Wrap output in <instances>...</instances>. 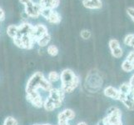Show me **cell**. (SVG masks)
<instances>
[{
  "label": "cell",
  "instance_id": "1",
  "mask_svg": "<svg viewBox=\"0 0 134 125\" xmlns=\"http://www.w3.org/2000/svg\"><path fill=\"white\" fill-rule=\"evenodd\" d=\"M43 89L46 92H49L53 89L52 83H51L48 78H46L43 73L36 72L32 75L29 81L27 82L25 91L26 95H33L38 94V89Z\"/></svg>",
  "mask_w": 134,
  "mask_h": 125
},
{
  "label": "cell",
  "instance_id": "2",
  "mask_svg": "<svg viewBox=\"0 0 134 125\" xmlns=\"http://www.w3.org/2000/svg\"><path fill=\"white\" fill-rule=\"evenodd\" d=\"M65 93L62 89H53L48 92V97L43 101V108L52 112L62 106Z\"/></svg>",
  "mask_w": 134,
  "mask_h": 125
},
{
  "label": "cell",
  "instance_id": "3",
  "mask_svg": "<svg viewBox=\"0 0 134 125\" xmlns=\"http://www.w3.org/2000/svg\"><path fill=\"white\" fill-rule=\"evenodd\" d=\"M60 79L62 83L61 89L64 91V93H70L74 91L76 88L79 83V78L75 74L74 72H72L71 69L66 68L63 70L60 74Z\"/></svg>",
  "mask_w": 134,
  "mask_h": 125
},
{
  "label": "cell",
  "instance_id": "4",
  "mask_svg": "<svg viewBox=\"0 0 134 125\" xmlns=\"http://www.w3.org/2000/svg\"><path fill=\"white\" fill-rule=\"evenodd\" d=\"M102 122L104 125H122L121 110L117 107H111L108 109L107 116Z\"/></svg>",
  "mask_w": 134,
  "mask_h": 125
},
{
  "label": "cell",
  "instance_id": "5",
  "mask_svg": "<svg viewBox=\"0 0 134 125\" xmlns=\"http://www.w3.org/2000/svg\"><path fill=\"white\" fill-rule=\"evenodd\" d=\"M25 7V13L26 14L33 18H38L41 15V11H42V8H41L39 3H34L33 0L27 3Z\"/></svg>",
  "mask_w": 134,
  "mask_h": 125
},
{
  "label": "cell",
  "instance_id": "6",
  "mask_svg": "<svg viewBox=\"0 0 134 125\" xmlns=\"http://www.w3.org/2000/svg\"><path fill=\"white\" fill-rule=\"evenodd\" d=\"M48 34V28L44 24H38L34 25V31H33V33H32V36H33L34 39L37 43L38 40H39L42 37H43L44 35Z\"/></svg>",
  "mask_w": 134,
  "mask_h": 125
},
{
  "label": "cell",
  "instance_id": "7",
  "mask_svg": "<svg viewBox=\"0 0 134 125\" xmlns=\"http://www.w3.org/2000/svg\"><path fill=\"white\" fill-rule=\"evenodd\" d=\"M104 94H105V96H107L112 99L120 100L121 93H120L119 89H117L116 88L112 87V86H108L104 89Z\"/></svg>",
  "mask_w": 134,
  "mask_h": 125
},
{
  "label": "cell",
  "instance_id": "8",
  "mask_svg": "<svg viewBox=\"0 0 134 125\" xmlns=\"http://www.w3.org/2000/svg\"><path fill=\"white\" fill-rule=\"evenodd\" d=\"M38 3L42 8H48L54 10V8L58 7L60 0H39Z\"/></svg>",
  "mask_w": 134,
  "mask_h": 125
},
{
  "label": "cell",
  "instance_id": "9",
  "mask_svg": "<svg viewBox=\"0 0 134 125\" xmlns=\"http://www.w3.org/2000/svg\"><path fill=\"white\" fill-rule=\"evenodd\" d=\"M82 4L88 9H99L103 6L101 0H82Z\"/></svg>",
  "mask_w": 134,
  "mask_h": 125
},
{
  "label": "cell",
  "instance_id": "10",
  "mask_svg": "<svg viewBox=\"0 0 134 125\" xmlns=\"http://www.w3.org/2000/svg\"><path fill=\"white\" fill-rule=\"evenodd\" d=\"M46 20L48 22H49L50 24H58L62 20L61 15L57 11L53 10L51 12V13L49 14V16L46 18Z\"/></svg>",
  "mask_w": 134,
  "mask_h": 125
},
{
  "label": "cell",
  "instance_id": "11",
  "mask_svg": "<svg viewBox=\"0 0 134 125\" xmlns=\"http://www.w3.org/2000/svg\"><path fill=\"white\" fill-rule=\"evenodd\" d=\"M18 31V25L11 24L7 28V34L9 38H11L12 39L17 36Z\"/></svg>",
  "mask_w": 134,
  "mask_h": 125
},
{
  "label": "cell",
  "instance_id": "12",
  "mask_svg": "<svg viewBox=\"0 0 134 125\" xmlns=\"http://www.w3.org/2000/svg\"><path fill=\"white\" fill-rule=\"evenodd\" d=\"M50 41H51V36L49 34H46L44 35L43 37H42L39 40H38V42H37V44H38L39 47H46V46H48V44L50 43Z\"/></svg>",
  "mask_w": 134,
  "mask_h": 125
},
{
  "label": "cell",
  "instance_id": "13",
  "mask_svg": "<svg viewBox=\"0 0 134 125\" xmlns=\"http://www.w3.org/2000/svg\"><path fill=\"white\" fill-rule=\"evenodd\" d=\"M119 91L122 95H127L132 92V88L129 83H124L120 86Z\"/></svg>",
  "mask_w": 134,
  "mask_h": 125
},
{
  "label": "cell",
  "instance_id": "14",
  "mask_svg": "<svg viewBox=\"0 0 134 125\" xmlns=\"http://www.w3.org/2000/svg\"><path fill=\"white\" fill-rule=\"evenodd\" d=\"M60 79V74L58 73L55 72V71H51L48 75V80L52 83H55Z\"/></svg>",
  "mask_w": 134,
  "mask_h": 125
},
{
  "label": "cell",
  "instance_id": "15",
  "mask_svg": "<svg viewBox=\"0 0 134 125\" xmlns=\"http://www.w3.org/2000/svg\"><path fill=\"white\" fill-rule=\"evenodd\" d=\"M3 125H18V121L14 117L8 116L4 118Z\"/></svg>",
  "mask_w": 134,
  "mask_h": 125
},
{
  "label": "cell",
  "instance_id": "16",
  "mask_svg": "<svg viewBox=\"0 0 134 125\" xmlns=\"http://www.w3.org/2000/svg\"><path fill=\"white\" fill-rule=\"evenodd\" d=\"M124 44L134 48V34H129L124 38Z\"/></svg>",
  "mask_w": 134,
  "mask_h": 125
},
{
  "label": "cell",
  "instance_id": "17",
  "mask_svg": "<svg viewBox=\"0 0 134 125\" xmlns=\"http://www.w3.org/2000/svg\"><path fill=\"white\" fill-rule=\"evenodd\" d=\"M122 70L125 71V72H132L134 69L132 63L127 61V60H124V61L122 62Z\"/></svg>",
  "mask_w": 134,
  "mask_h": 125
},
{
  "label": "cell",
  "instance_id": "18",
  "mask_svg": "<svg viewBox=\"0 0 134 125\" xmlns=\"http://www.w3.org/2000/svg\"><path fill=\"white\" fill-rule=\"evenodd\" d=\"M48 53L49 55H51V56H57L58 53V48H57V46H55L53 44L52 45H48Z\"/></svg>",
  "mask_w": 134,
  "mask_h": 125
},
{
  "label": "cell",
  "instance_id": "19",
  "mask_svg": "<svg viewBox=\"0 0 134 125\" xmlns=\"http://www.w3.org/2000/svg\"><path fill=\"white\" fill-rule=\"evenodd\" d=\"M112 52V55L116 58H119L122 56L123 52H122V49L121 48H115L113 50H111Z\"/></svg>",
  "mask_w": 134,
  "mask_h": 125
},
{
  "label": "cell",
  "instance_id": "20",
  "mask_svg": "<svg viewBox=\"0 0 134 125\" xmlns=\"http://www.w3.org/2000/svg\"><path fill=\"white\" fill-rule=\"evenodd\" d=\"M63 113L65 114V116L69 119V120H72L73 118H75V113L73 112L72 109H69V108H67V109H64L63 111Z\"/></svg>",
  "mask_w": 134,
  "mask_h": 125
},
{
  "label": "cell",
  "instance_id": "21",
  "mask_svg": "<svg viewBox=\"0 0 134 125\" xmlns=\"http://www.w3.org/2000/svg\"><path fill=\"white\" fill-rule=\"evenodd\" d=\"M108 45H109V48L111 50L120 48V43H119V41L117 39H111L108 43Z\"/></svg>",
  "mask_w": 134,
  "mask_h": 125
},
{
  "label": "cell",
  "instance_id": "22",
  "mask_svg": "<svg viewBox=\"0 0 134 125\" xmlns=\"http://www.w3.org/2000/svg\"><path fill=\"white\" fill-rule=\"evenodd\" d=\"M80 35L83 39H90V37H91V32L89 30H87V29H84V30H82L81 32Z\"/></svg>",
  "mask_w": 134,
  "mask_h": 125
},
{
  "label": "cell",
  "instance_id": "23",
  "mask_svg": "<svg viewBox=\"0 0 134 125\" xmlns=\"http://www.w3.org/2000/svg\"><path fill=\"white\" fill-rule=\"evenodd\" d=\"M127 14L129 15V17L132 18V20L134 22V8H131V7L127 8Z\"/></svg>",
  "mask_w": 134,
  "mask_h": 125
},
{
  "label": "cell",
  "instance_id": "24",
  "mask_svg": "<svg viewBox=\"0 0 134 125\" xmlns=\"http://www.w3.org/2000/svg\"><path fill=\"white\" fill-rule=\"evenodd\" d=\"M126 60H127V61L131 62V63L133 61V60H134V50L133 51H131V52L128 53V55L127 56Z\"/></svg>",
  "mask_w": 134,
  "mask_h": 125
},
{
  "label": "cell",
  "instance_id": "25",
  "mask_svg": "<svg viewBox=\"0 0 134 125\" xmlns=\"http://www.w3.org/2000/svg\"><path fill=\"white\" fill-rule=\"evenodd\" d=\"M4 19H5V13L3 8H0V23L4 21Z\"/></svg>",
  "mask_w": 134,
  "mask_h": 125
},
{
  "label": "cell",
  "instance_id": "26",
  "mask_svg": "<svg viewBox=\"0 0 134 125\" xmlns=\"http://www.w3.org/2000/svg\"><path fill=\"white\" fill-rule=\"evenodd\" d=\"M129 83H130L131 87H132V88H133V89H134V74L131 77L130 81H129Z\"/></svg>",
  "mask_w": 134,
  "mask_h": 125
},
{
  "label": "cell",
  "instance_id": "27",
  "mask_svg": "<svg viewBox=\"0 0 134 125\" xmlns=\"http://www.w3.org/2000/svg\"><path fill=\"white\" fill-rule=\"evenodd\" d=\"M32 1V0H19V2L22 3V4H24V5H26L27 3H29Z\"/></svg>",
  "mask_w": 134,
  "mask_h": 125
},
{
  "label": "cell",
  "instance_id": "28",
  "mask_svg": "<svg viewBox=\"0 0 134 125\" xmlns=\"http://www.w3.org/2000/svg\"><path fill=\"white\" fill-rule=\"evenodd\" d=\"M77 125H87L85 122H80V123H78Z\"/></svg>",
  "mask_w": 134,
  "mask_h": 125
},
{
  "label": "cell",
  "instance_id": "29",
  "mask_svg": "<svg viewBox=\"0 0 134 125\" xmlns=\"http://www.w3.org/2000/svg\"><path fill=\"white\" fill-rule=\"evenodd\" d=\"M97 125H104V124L103 123V122H102V121H101V122H99V123H98V124H97Z\"/></svg>",
  "mask_w": 134,
  "mask_h": 125
},
{
  "label": "cell",
  "instance_id": "30",
  "mask_svg": "<svg viewBox=\"0 0 134 125\" xmlns=\"http://www.w3.org/2000/svg\"><path fill=\"white\" fill-rule=\"evenodd\" d=\"M40 125H51L49 123H43V124H40Z\"/></svg>",
  "mask_w": 134,
  "mask_h": 125
},
{
  "label": "cell",
  "instance_id": "31",
  "mask_svg": "<svg viewBox=\"0 0 134 125\" xmlns=\"http://www.w3.org/2000/svg\"><path fill=\"white\" fill-rule=\"evenodd\" d=\"M132 66H133V68H134V60L132 62Z\"/></svg>",
  "mask_w": 134,
  "mask_h": 125
}]
</instances>
